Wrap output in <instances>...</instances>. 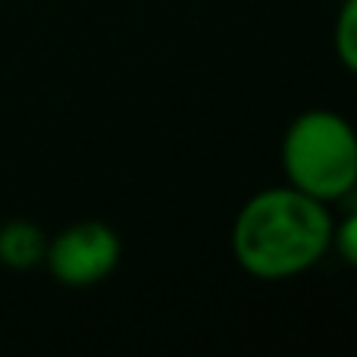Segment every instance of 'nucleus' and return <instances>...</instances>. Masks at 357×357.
I'll use <instances>...</instances> for the list:
<instances>
[{"mask_svg": "<svg viewBox=\"0 0 357 357\" xmlns=\"http://www.w3.org/2000/svg\"><path fill=\"white\" fill-rule=\"evenodd\" d=\"M333 245H335V251H339V257L357 270V210H351V213L333 229Z\"/></svg>", "mask_w": 357, "mask_h": 357, "instance_id": "423d86ee", "label": "nucleus"}, {"mask_svg": "<svg viewBox=\"0 0 357 357\" xmlns=\"http://www.w3.org/2000/svg\"><path fill=\"white\" fill-rule=\"evenodd\" d=\"M289 185L317 201H342L357 188V132L333 110H307L285 129Z\"/></svg>", "mask_w": 357, "mask_h": 357, "instance_id": "f03ea898", "label": "nucleus"}, {"mask_svg": "<svg viewBox=\"0 0 357 357\" xmlns=\"http://www.w3.org/2000/svg\"><path fill=\"white\" fill-rule=\"evenodd\" d=\"M335 54L357 75V0H345L335 19Z\"/></svg>", "mask_w": 357, "mask_h": 357, "instance_id": "39448f33", "label": "nucleus"}, {"mask_svg": "<svg viewBox=\"0 0 357 357\" xmlns=\"http://www.w3.org/2000/svg\"><path fill=\"white\" fill-rule=\"evenodd\" d=\"M333 213L323 201L291 188H266L238 210L232 257L248 276L276 282L307 273L333 248Z\"/></svg>", "mask_w": 357, "mask_h": 357, "instance_id": "f257e3e1", "label": "nucleus"}, {"mask_svg": "<svg viewBox=\"0 0 357 357\" xmlns=\"http://www.w3.org/2000/svg\"><path fill=\"white\" fill-rule=\"evenodd\" d=\"M119 254H123L119 235L107 222L85 220L63 229L56 238L47 241L44 264L56 282L69 289H88L116 270Z\"/></svg>", "mask_w": 357, "mask_h": 357, "instance_id": "7ed1b4c3", "label": "nucleus"}, {"mask_svg": "<svg viewBox=\"0 0 357 357\" xmlns=\"http://www.w3.org/2000/svg\"><path fill=\"white\" fill-rule=\"evenodd\" d=\"M47 254V235L41 226L29 220H13L0 226V264L10 270H31V266L44 264Z\"/></svg>", "mask_w": 357, "mask_h": 357, "instance_id": "20e7f679", "label": "nucleus"}]
</instances>
